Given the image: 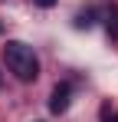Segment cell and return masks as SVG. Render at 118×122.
<instances>
[{"mask_svg":"<svg viewBox=\"0 0 118 122\" xmlns=\"http://www.w3.org/2000/svg\"><path fill=\"white\" fill-rule=\"evenodd\" d=\"M3 63H7V69L20 82H33L39 76V60H36V53H33V46H26V43H20V40H10L3 46Z\"/></svg>","mask_w":118,"mask_h":122,"instance_id":"6da1fadb","label":"cell"},{"mask_svg":"<svg viewBox=\"0 0 118 122\" xmlns=\"http://www.w3.org/2000/svg\"><path fill=\"white\" fill-rule=\"evenodd\" d=\"M69 92H72L69 82L56 86V89H53V99H49V109H53V112H66V109H69Z\"/></svg>","mask_w":118,"mask_h":122,"instance_id":"7a4b0ae2","label":"cell"},{"mask_svg":"<svg viewBox=\"0 0 118 122\" xmlns=\"http://www.w3.org/2000/svg\"><path fill=\"white\" fill-rule=\"evenodd\" d=\"M102 122H118V109H112L108 102L102 106Z\"/></svg>","mask_w":118,"mask_h":122,"instance_id":"3957f363","label":"cell"},{"mask_svg":"<svg viewBox=\"0 0 118 122\" xmlns=\"http://www.w3.org/2000/svg\"><path fill=\"white\" fill-rule=\"evenodd\" d=\"M108 33H115V36H118V10L108 13Z\"/></svg>","mask_w":118,"mask_h":122,"instance_id":"277c9868","label":"cell"},{"mask_svg":"<svg viewBox=\"0 0 118 122\" xmlns=\"http://www.w3.org/2000/svg\"><path fill=\"white\" fill-rule=\"evenodd\" d=\"M33 3H36V7H53L56 0H33Z\"/></svg>","mask_w":118,"mask_h":122,"instance_id":"5b68a950","label":"cell"},{"mask_svg":"<svg viewBox=\"0 0 118 122\" xmlns=\"http://www.w3.org/2000/svg\"><path fill=\"white\" fill-rule=\"evenodd\" d=\"M0 86H3V76H0Z\"/></svg>","mask_w":118,"mask_h":122,"instance_id":"8992f818","label":"cell"}]
</instances>
